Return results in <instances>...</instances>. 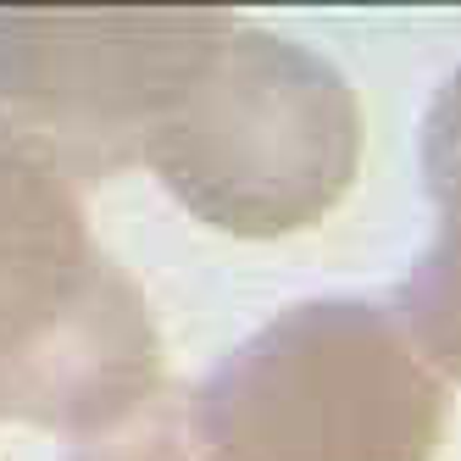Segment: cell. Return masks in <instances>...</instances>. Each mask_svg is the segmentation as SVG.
Here are the masks:
<instances>
[{
    "instance_id": "3957f363",
    "label": "cell",
    "mask_w": 461,
    "mask_h": 461,
    "mask_svg": "<svg viewBox=\"0 0 461 461\" xmlns=\"http://www.w3.org/2000/svg\"><path fill=\"white\" fill-rule=\"evenodd\" d=\"M145 161L240 240L322 222L361 167V101L328 56L234 17L161 112Z\"/></svg>"
},
{
    "instance_id": "7a4b0ae2",
    "label": "cell",
    "mask_w": 461,
    "mask_h": 461,
    "mask_svg": "<svg viewBox=\"0 0 461 461\" xmlns=\"http://www.w3.org/2000/svg\"><path fill=\"white\" fill-rule=\"evenodd\" d=\"M445 422L406 322L350 294L284 306L189 389L206 461H434Z\"/></svg>"
},
{
    "instance_id": "277c9868",
    "label": "cell",
    "mask_w": 461,
    "mask_h": 461,
    "mask_svg": "<svg viewBox=\"0 0 461 461\" xmlns=\"http://www.w3.org/2000/svg\"><path fill=\"white\" fill-rule=\"evenodd\" d=\"M234 12H0V128L73 184L145 161Z\"/></svg>"
},
{
    "instance_id": "8992f818",
    "label": "cell",
    "mask_w": 461,
    "mask_h": 461,
    "mask_svg": "<svg viewBox=\"0 0 461 461\" xmlns=\"http://www.w3.org/2000/svg\"><path fill=\"white\" fill-rule=\"evenodd\" d=\"M68 461H206L189 428V394L161 389L150 406H140L128 422L106 428L95 439H78Z\"/></svg>"
},
{
    "instance_id": "6da1fadb",
    "label": "cell",
    "mask_w": 461,
    "mask_h": 461,
    "mask_svg": "<svg viewBox=\"0 0 461 461\" xmlns=\"http://www.w3.org/2000/svg\"><path fill=\"white\" fill-rule=\"evenodd\" d=\"M161 389L145 289L95 245L78 184L0 128V417L78 445Z\"/></svg>"
},
{
    "instance_id": "5b68a950",
    "label": "cell",
    "mask_w": 461,
    "mask_h": 461,
    "mask_svg": "<svg viewBox=\"0 0 461 461\" xmlns=\"http://www.w3.org/2000/svg\"><path fill=\"white\" fill-rule=\"evenodd\" d=\"M422 178L434 194V240L401 284V322L439 373L461 378V68L422 117Z\"/></svg>"
}]
</instances>
